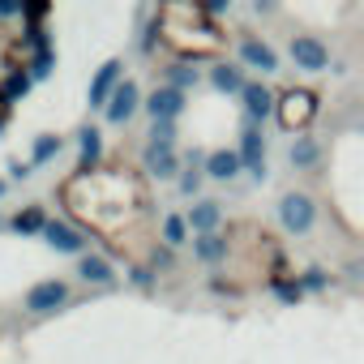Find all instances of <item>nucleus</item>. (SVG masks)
Wrapping results in <instances>:
<instances>
[{
	"mask_svg": "<svg viewBox=\"0 0 364 364\" xmlns=\"http://www.w3.org/2000/svg\"><path fill=\"white\" fill-rule=\"evenodd\" d=\"M270 291H274V300H283V304H300V296H304V287H300V279H270Z\"/></svg>",
	"mask_w": 364,
	"mask_h": 364,
	"instance_id": "22",
	"label": "nucleus"
},
{
	"mask_svg": "<svg viewBox=\"0 0 364 364\" xmlns=\"http://www.w3.org/2000/svg\"><path fill=\"white\" fill-rule=\"evenodd\" d=\"M287 52H291V65H296L300 73H326V69L334 65V60H330V48H326L317 35H291Z\"/></svg>",
	"mask_w": 364,
	"mask_h": 364,
	"instance_id": "3",
	"label": "nucleus"
},
{
	"mask_svg": "<svg viewBox=\"0 0 364 364\" xmlns=\"http://www.w3.org/2000/svg\"><path fill=\"white\" fill-rule=\"evenodd\" d=\"M133 283H137V287H150V283H154V270L137 266V270H133Z\"/></svg>",
	"mask_w": 364,
	"mask_h": 364,
	"instance_id": "30",
	"label": "nucleus"
},
{
	"mask_svg": "<svg viewBox=\"0 0 364 364\" xmlns=\"http://www.w3.org/2000/svg\"><path fill=\"white\" fill-rule=\"evenodd\" d=\"M189 232H193V228H189L185 215H167V219H163V245H167V249L189 245Z\"/></svg>",
	"mask_w": 364,
	"mask_h": 364,
	"instance_id": "20",
	"label": "nucleus"
},
{
	"mask_svg": "<svg viewBox=\"0 0 364 364\" xmlns=\"http://www.w3.org/2000/svg\"><path fill=\"white\" fill-rule=\"evenodd\" d=\"M43 240H48L56 253H82V249H86V236H82L77 228H69V223H56V219H48Z\"/></svg>",
	"mask_w": 364,
	"mask_h": 364,
	"instance_id": "15",
	"label": "nucleus"
},
{
	"mask_svg": "<svg viewBox=\"0 0 364 364\" xmlns=\"http://www.w3.org/2000/svg\"><path fill=\"white\" fill-rule=\"evenodd\" d=\"M22 9V0H0V18H9V14H18Z\"/></svg>",
	"mask_w": 364,
	"mask_h": 364,
	"instance_id": "32",
	"label": "nucleus"
},
{
	"mask_svg": "<svg viewBox=\"0 0 364 364\" xmlns=\"http://www.w3.org/2000/svg\"><path fill=\"white\" fill-rule=\"evenodd\" d=\"M198 77H202V73H198L193 65H185V60L167 69V86H176V90H189V86H198Z\"/></svg>",
	"mask_w": 364,
	"mask_h": 364,
	"instance_id": "23",
	"label": "nucleus"
},
{
	"mask_svg": "<svg viewBox=\"0 0 364 364\" xmlns=\"http://www.w3.org/2000/svg\"><path fill=\"white\" fill-rule=\"evenodd\" d=\"M240 103H245V120H249V124L270 120V116H274V107H279V99H274V90H270L266 82H245Z\"/></svg>",
	"mask_w": 364,
	"mask_h": 364,
	"instance_id": "4",
	"label": "nucleus"
},
{
	"mask_svg": "<svg viewBox=\"0 0 364 364\" xmlns=\"http://www.w3.org/2000/svg\"><path fill=\"white\" fill-rule=\"evenodd\" d=\"M137 107H141V90H137V82H129V77H124V82L116 86V95H112V103H107L103 112H107V120H112V124H129V120L137 116Z\"/></svg>",
	"mask_w": 364,
	"mask_h": 364,
	"instance_id": "9",
	"label": "nucleus"
},
{
	"mask_svg": "<svg viewBox=\"0 0 364 364\" xmlns=\"http://www.w3.org/2000/svg\"><path fill=\"white\" fill-rule=\"evenodd\" d=\"M146 112H150V120H176L180 112H185V90L159 86V90L146 99Z\"/></svg>",
	"mask_w": 364,
	"mask_h": 364,
	"instance_id": "10",
	"label": "nucleus"
},
{
	"mask_svg": "<svg viewBox=\"0 0 364 364\" xmlns=\"http://www.w3.org/2000/svg\"><path fill=\"white\" fill-rule=\"evenodd\" d=\"M245 82H249V77H245V69H240V65H232V60H219V65L210 69V86H215L219 95H240V90H245Z\"/></svg>",
	"mask_w": 364,
	"mask_h": 364,
	"instance_id": "16",
	"label": "nucleus"
},
{
	"mask_svg": "<svg viewBox=\"0 0 364 364\" xmlns=\"http://www.w3.org/2000/svg\"><path fill=\"white\" fill-rule=\"evenodd\" d=\"M300 287H304V291H326V287H330V274H326L321 266H309V270L300 274Z\"/></svg>",
	"mask_w": 364,
	"mask_h": 364,
	"instance_id": "26",
	"label": "nucleus"
},
{
	"mask_svg": "<svg viewBox=\"0 0 364 364\" xmlns=\"http://www.w3.org/2000/svg\"><path fill=\"white\" fill-rule=\"evenodd\" d=\"M189 228H193V236H206V232H219V223H223V206L219 202H210V198H202V202H193L189 206Z\"/></svg>",
	"mask_w": 364,
	"mask_h": 364,
	"instance_id": "14",
	"label": "nucleus"
},
{
	"mask_svg": "<svg viewBox=\"0 0 364 364\" xmlns=\"http://www.w3.org/2000/svg\"><path fill=\"white\" fill-rule=\"evenodd\" d=\"M287 159H291V167H296V171H313V167L326 159V150H321V141H317L313 133H296V137H291Z\"/></svg>",
	"mask_w": 364,
	"mask_h": 364,
	"instance_id": "11",
	"label": "nucleus"
},
{
	"mask_svg": "<svg viewBox=\"0 0 364 364\" xmlns=\"http://www.w3.org/2000/svg\"><path fill=\"white\" fill-rule=\"evenodd\" d=\"M31 90V77L26 73H14L9 82H5V99H18V95H26Z\"/></svg>",
	"mask_w": 364,
	"mask_h": 364,
	"instance_id": "28",
	"label": "nucleus"
},
{
	"mask_svg": "<svg viewBox=\"0 0 364 364\" xmlns=\"http://www.w3.org/2000/svg\"><path fill=\"white\" fill-rule=\"evenodd\" d=\"M43 228H48V219H43V210H39V206H31V210H18V215H14V232H22V236H31V232H39V236H43Z\"/></svg>",
	"mask_w": 364,
	"mask_h": 364,
	"instance_id": "21",
	"label": "nucleus"
},
{
	"mask_svg": "<svg viewBox=\"0 0 364 364\" xmlns=\"http://www.w3.org/2000/svg\"><path fill=\"white\" fill-rule=\"evenodd\" d=\"M236 52H240V65H245V69H257L262 77H266V73H279V52H274L266 39H257V35H245Z\"/></svg>",
	"mask_w": 364,
	"mask_h": 364,
	"instance_id": "5",
	"label": "nucleus"
},
{
	"mask_svg": "<svg viewBox=\"0 0 364 364\" xmlns=\"http://www.w3.org/2000/svg\"><path fill=\"white\" fill-rule=\"evenodd\" d=\"M0 193H5V185H0Z\"/></svg>",
	"mask_w": 364,
	"mask_h": 364,
	"instance_id": "34",
	"label": "nucleus"
},
{
	"mask_svg": "<svg viewBox=\"0 0 364 364\" xmlns=\"http://www.w3.org/2000/svg\"><path fill=\"white\" fill-rule=\"evenodd\" d=\"M193 257H198V262H206V266H215V262H223V257H228V240H223L219 232L193 236Z\"/></svg>",
	"mask_w": 364,
	"mask_h": 364,
	"instance_id": "17",
	"label": "nucleus"
},
{
	"mask_svg": "<svg viewBox=\"0 0 364 364\" xmlns=\"http://www.w3.org/2000/svg\"><path fill=\"white\" fill-rule=\"evenodd\" d=\"M65 300H69V287H65L60 279H43V283H35V287H31L26 309H31L35 317H48V313H56Z\"/></svg>",
	"mask_w": 364,
	"mask_h": 364,
	"instance_id": "7",
	"label": "nucleus"
},
{
	"mask_svg": "<svg viewBox=\"0 0 364 364\" xmlns=\"http://www.w3.org/2000/svg\"><path fill=\"white\" fill-rule=\"evenodd\" d=\"M146 146H176V120H154Z\"/></svg>",
	"mask_w": 364,
	"mask_h": 364,
	"instance_id": "24",
	"label": "nucleus"
},
{
	"mask_svg": "<svg viewBox=\"0 0 364 364\" xmlns=\"http://www.w3.org/2000/svg\"><path fill=\"white\" fill-rule=\"evenodd\" d=\"M202 176H206V167H185V171H180V180H176V185H180V193H185V198H198V189H202Z\"/></svg>",
	"mask_w": 364,
	"mask_h": 364,
	"instance_id": "25",
	"label": "nucleus"
},
{
	"mask_svg": "<svg viewBox=\"0 0 364 364\" xmlns=\"http://www.w3.org/2000/svg\"><path fill=\"white\" fill-rule=\"evenodd\" d=\"M236 150H240V159H245V171H249L253 180H266V137H262L257 124H245Z\"/></svg>",
	"mask_w": 364,
	"mask_h": 364,
	"instance_id": "6",
	"label": "nucleus"
},
{
	"mask_svg": "<svg viewBox=\"0 0 364 364\" xmlns=\"http://www.w3.org/2000/svg\"><path fill=\"white\" fill-rule=\"evenodd\" d=\"M141 163H146V171L154 176V180H180V154H176V146H146L141 150Z\"/></svg>",
	"mask_w": 364,
	"mask_h": 364,
	"instance_id": "8",
	"label": "nucleus"
},
{
	"mask_svg": "<svg viewBox=\"0 0 364 364\" xmlns=\"http://www.w3.org/2000/svg\"><path fill=\"white\" fill-rule=\"evenodd\" d=\"M228 9H232V0H206V14H215V18L228 14Z\"/></svg>",
	"mask_w": 364,
	"mask_h": 364,
	"instance_id": "31",
	"label": "nucleus"
},
{
	"mask_svg": "<svg viewBox=\"0 0 364 364\" xmlns=\"http://www.w3.org/2000/svg\"><path fill=\"white\" fill-rule=\"evenodd\" d=\"M56 154H60V137H39L35 141V163H48Z\"/></svg>",
	"mask_w": 364,
	"mask_h": 364,
	"instance_id": "27",
	"label": "nucleus"
},
{
	"mask_svg": "<svg viewBox=\"0 0 364 364\" xmlns=\"http://www.w3.org/2000/svg\"><path fill=\"white\" fill-rule=\"evenodd\" d=\"M317 116V95L313 90H287L274 107V120L287 129V133H304Z\"/></svg>",
	"mask_w": 364,
	"mask_h": 364,
	"instance_id": "2",
	"label": "nucleus"
},
{
	"mask_svg": "<svg viewBox=\"0 0 364 364\" xmlns=\"http://www.w3.org/2000/svg\"><path fill=\"white\" fill-rule=\"evenodd\" d=\"M52 73V48H39V56H35V77H48Z\"/></svg>",
	"mask_w": 364,
	"mask_h": 364,
	"instance_id": "29",
	"label": "nucleus"
},
{
	"mask_svg": "<svg viewBox=\"0 0 364 364\" xmlns=\"http://www.w3.org/2000/svg\"><path fill=\"white\" fill-rule=\"evenodd\" d=\"M202 167H206L210 180H236V176L245 171V159H240V150H228V146H223V150H210Z\"/></svg>",
	"mask_w": 364,
	"mask_h": 364,
	"instance_id": "13",
	"label": "nucleus"
},
{
	"mask_svg": "<svg viewBox=\"0 0 364 364\" xmlns=\"http://www.w3.org/2000/svg\"><path fill=\"white\" fill-rule=\"evenodd\" d=\"M77 274H82L86 283H99V287H107V283L116 279V274H112V262H107V257H99V253H82Z\"/></svg>",
	"mask_w": 364,
	"mask_h": 364,
	"instance_id": "18",
	"label": "nucleus"
},
{
	"mask_svg": "<svg viewBox=\"0 0 364 364\" xmlns=\"http://www.w3.org/2000/svg\"><path fill=\"white\" fill-rule=\"evenodd\" d=\"M120 82H124V77H120V60H107V65L95 73V82H90V107H107Z\"/></svg>",
	"mask_w": 364,
	"mask_h": 364,
	"instance_id": "12",
	"label": "nucleus"
},
{
	"mask_svg": "<svg viewBox=\"0 0 364 364\" xmlns=\"http://www.w3.org/2000/svg\"><path fill=\"white\" fill-rule=\"evenodd\" d=\"M99 154H103V133L99 129H82V163H77V171L90 176L95 163H99Z\"/></svg>",
	"mask_w": 364,
	"mask_h": 364,
	"instance_id": "19",
	"label": "nucleus"
},
{
	"mask_svg": "<svg viewBox=\"0 0 364 364\" xmlns=\"http://www.w3.org/2000/svg\"><path fill=\"white\" fill-rule=\"evenodd\" d=\"M274 215H279V228L287 236H309L317 228V202H313V193H300V189L283 193L279 206H274Z\"/></svg>",
	"mask_w": 364,
	"mask_h": 364,
	"instance_id": "1",
	"label": "nucleus"
},
{
	"mask_svg": "<svg viewBox=\"0 0 364 364\" xmlns=\"http://www.w3.org/2000/svg\"><path fill=\"white\" fill-rule=\"evenodd\" d=\"M0 124H5V116H0Z\"/></svg>",
	"mask_w": 364,
	"mask_h": 364,
	"instance_id": "33",
	"label": "nucleus"
}]
</instances>
